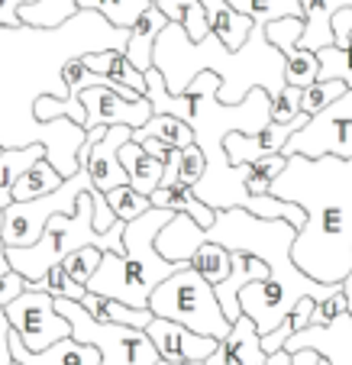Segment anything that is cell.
Returning <instances> with one entry per match:
<instances>
[{"label":"cell","mask_w":352,"mask_h":365,"mask_svg":"<svg viewBox=\"0 0 352 365\" xmlns=\"http://www.w3.org/2000/svg\"><path fill=\"white\" fill-rule=\"evenodd\" d=\"M346 81H314L307 84L304 91H301V113H307V117H317L320 110H326L330 103H336L339 97L346 94Z\"/></svg>","instance_id":"obj_38"},{"label":"cell","mask_w":352,"mask_h":365,"mask_svg":"<svg viewBox=\"0 0 352 365\" xmlns=\"http://www.w3.org/2000/svg\"><path fill=\"white\" fill-rule=\"evenodd\" d=\"M42 291L52 294V297H62V301H78V304H81L84 294H88L81 284H75L68 275H65L62 265H52V269L46 272V278H42Z\"/></svg>","instance_id":"obj_43"},{"label":"cell","mask_w":352,"mask_h":365,"mask_svg":"<svg viewBox=\"0 0 352 365\" xmlns=\"http://www.w3.org/2000/svg\"><path fill=\"white\" fill-rule=\"evenodd\" d=\"M314 349L330 365H352V320L349 314H339L330 327H307V330L288 336L284 352Z\"/></svg>","instance_id":"obj_14"},{"label":"cell","mask_w":352,"mask_h":365,"mask_svg":"<svg viewBox=\"0 0 352 365\" xmlns=\"http://www.w3.org/2000/svg\"><path fill=\"white\" fill-rule=\"evenodd\" d=\"M339 314H346V297L343 291L333 297H326V301H317L311 310V327H330L333 320L339 317Z\"/></svg>","instance_id":"obj_45"},{"label":"cell","mask_w":352,"mask_h":365,"mask_svg":"<svg viewBox=\"0 0 352 365\" xmlns=\"http://www.w3.org/2000/svg\"><path fill=\"white\" fill-rule=\"evenodd\" d=\"M10 265H7V255H4V242H0V275H7Z\"/></svg>","instance_id":"obj_55"},{"label":"cell","mask_w":352,"mask_h":365,"mask_svg":"<svg viewBox=\"0 0 352 365\" xmlns=\"http://www.w3.org/2000/svg\"><path fill=\"white\" fill-rule=\"evenodd\" d=\"M200 7H204V14H207L210 33H214L217 39H220L223 46L229 48V52L242 48V42H246L249 29H252V23H249L246 16L236 14V10L229 7L227 0H200Z\"/></svg>","instance_id":"obj_23"},{"label":"cell","mask_w":352,"mask_h":365,"mask_svg":"<svg viewBox=\"0 0 352 365\" xmlns=\"http://www.w3.org/2000/svg\"><path fill=\"white\" fill-rule=\"evenodd\" d=\"M117 159H120V165H123V172H126V185H130L136 194L149 197V194L159 187L165 162L152 159V155H149L139 143H123L120 145V152H117Z\"/></svg>","instance_id":"obj_20"},{"label":"cell","mask_w":352,"mask_h":365,"mask_svg":"<svg viewBox=\"0 0 352 365\" xmlns=\"http://www.w3.org/2000/svg\"><path fill=\"white\" fill-rule=\"evenodd\" d=\"M175 214L168 210H145L143 217L130 220L123 227V255L104 252L100 255V265L97 272L88 278L84 291L100 297H110L120 301L126 307L143 310L149 304V294L155 291V284H162L168 275H175L185 265L178 262H165L159 252H155V236L165 230V223Z\"/></svg>","instance_id":"obj_4"},{"label":"cell","mask_w":352,"mask_h":365,"mask_svg":"<svg viewBox=\"0 0 352 365\" xmlns=\"http://www.w3.org/2000/svg\"><path fill=\"white\" fill-rule=\"evenodd\" d=\"M0 365H14V359H10V324L4 317V310H0Z\"/></svg>","instance_id":"obj_50"},{"label":"cell","mask_w":352,"mask_h":365,"mask_svg":"<svg viewBox=\"0 0 352 365\" xmlns=\"http://www.w3.org/2000/svg\"><path fill=\"white\" fill-rule=\"evenodd\" d=\"M284 159L288 162L269 185V194L304 210L291 262L320 284H343L352 272V159Z\"/></svg>","instance_id":"obj_2"},{"label":"cell","mask_w":352,"mask_h":365,"mask_svg":"<svg viewBox=\"0 0 352 365\" xmlns=\"http://www.w3.org/2000/svg\"><path fill=\"white\" fill-rule=\"evenodd\" d=\"M330 26H333V46L343 48L346 39H349V33H352V7L349 10H336Z\"/></svg>","instance_id":"obj_48"},{"label":"cell","mask_w":352,"mask_h":365,"mask_svg":"<svg viewBox=\"0 0 352 365\" xmlns=\"http://www.w3.org/2000/svg\"><path fill=\"white\" fill-rule=\"evenodd\" d=\"M281 155H304V159H323V155H336V159H352V88L330 103L326 110L307 120L304 130H297L294 136L284 143Z\"/></svg>","instance_id":"obj_9"},{"label":"cell","mask_w":352,"mask_h":365,"mask_svg":"<svg viewBox=\"0 0 352 365\" xmlns=\"http://www.w3.org/2000/svg\"><path fill=\"white\" fill-rule=\"evenodd\" d=\"M197 365H204V362H197Z\"/></svg>","instance_id":"obj_60"},{"label":"cell","mask_w":352,"mask_h":365,"mask_svg":"<svg viewBox=\"0 0 352 365\" xmlns=\"http://www.w3.org/2000/svg\"><path fill=\"white\" fill-rule=\"evenodd\" d=\"M317 71H320L317 52H307V48H291V52H284V84L304 91L307 84L317 81Z\"/></svg>","instance_id":"obj_36"},{"label":"cell","mask_w":352,"mask_h":365,"mask_svg":"<svg viewBox=\"0 0 352 365\" xmlns=\"http://www.w3.org/2000/svg\"><path fill=\"white\" fill-rule=\"evenodd\" d=\"M145 336H149L152 349L159 352V359H165V362H181V365L207 362L217 349V339L197 336V333H191L187 327L172 324V320H159V317L149 320Z\"/></svg>","instance_id":"obj_12"},{"label":"cell","mask_w":352,"mask_h":365,"mask_svg":"<svg viewBox=\"0 0 352 365\" xmlns=\"http://www.w3.org/2000/svg\"><path fill=\"white\" fill-rule=\"evenodd\" d=\"M84 68L94 71V75L107 78L113 84H123V88L136 91L139 97H145V75H139L136 68L130 65L123 48H107V52H90V56L81 58Z\"/></svg>","instance_id":"obj_22"},{"label":"cell","mask_w":352,"mask_h":365,"mask_svg":"<svg viewBox=\"0 0 352 365\" xmlns=\"http://www.w3.org/2000/svg\"><path fill=\"white\" fill-rule=\"evenodd\" d=\"M0 227H4V210H0Z\"/></svg>","instance_id":"obj_58"},{"label":"cell","mask_w":352,"mask_h":365,"mask_svg":"<svg viewBox=\"0 0 352 365\" xmlns=\"http://www.w3.org/2000/svg\"><path fill=\"white\" fill-rule=\"evenodd\" d=\"M78 14L75 0H36V4H23L16 10L20 26H33V29H56L62 23H68Z\"/></svg>","instance_id":"obj_28"},{"label":"cell","mask_w":352,"mask_h":365,"mask_svg":"<svg viewBox=\"0 0 352 365\" xmlns=\"http://www.w3.org/2000/svg\"><path fill=\"white\" fill-rule=\"evenodd\" d=\"M291 362V352H275V356H269V362H265V365H288Z\"/></svg>","instance_id":"obj_54"},{"label":"cell","mask_w":352,"mask_h":365,"mask_svg":"<svg viewBox=\"0 0 352 365\" xmlns=\"http://www.w3.org/2000/svg\"><path fill=\"white\" fill-rule=\"evenodd\" d=\"M84 107V123L81 130L90 133V130H107V126H126V130H139L145 120L152 117V107L149 101H123L120 94H113L110 88H84L78 94Z\"/></svg>","instance_id":"obj_11"},{"label":"cell","mask_w":352,"mask_h":365,"mask_svg":"<svg viewBox=\"0 0 352 365\" xmlns=\"http://www.w3.org/2000/svg\"><path fill=\"white\" fill-rule=\"evenodd\" d=\"M10 359H14V365H100V356H97L94 346L75 343L71 336L58 339L42 352H29L14 336V330H10Z\"/></svg>","instance_id":"obj_17"},{"label":"cell","mask_w":352,"mask_h":365,"mask_svg":"<svg viewBox=\"0 0 352 365\" xmlns=\"http://www.w3.org/2000/svg\"><path fill=\"white\" fill-rule=\"evenodd\" d=\"M259 330L256 324L249 317H236L233 327H229V333L217 343L214 356L207 359L204 365H265L269 362V356L262 352V343H259Z\"/></svg>","instance_id":"obj_15"},{"label":"cell","mask_w":352,"mask_h":365,"mask_svg":"<svg viewBox=\"0 0 352 365\" xmlns=\"http://www.w3.org/2000/svg\"><path fill=\"white\" fill-rule=\"evenodd\" d=\"M126 36L130 29L110 26L90 10H78L56 29L0 26V149H23L39 143L48 165L62 178H71L78 172V149L88 133L65 117L39 123L33 107L39 97L68 101L62 65L90 52L126 48Z\"/></svg>","instance_id":"obj_1"},{"label":"cell","mask_w":352,"mask_h":365,"mask_svg":"<svg viewBox=\"0 0 352 365\" xmlns=\"http://www.w3.org/2000/svg\"><path fill=\"white\" fill-rule=\"evenodd\" d=\"M149 4H155V0H149Z\"/></svg>","instance_id":"obj_59"},{"label":"cell","mask_w":352,"mask_h":365,"mask_svg":"<svg viewBox=\"0 0 352 365\" xmlns=\"http://www.w3.org/2000/svg\"><path fill=\"white\" fill-rule=\"evenodd\" d=\"M343 297H346V314H349V320H352V272L343 278Z\"/></svg>","instance_id":"obj_53"},{"label":"cell","mask_w":352,"mask_h":365,"mask_svg":"<svg viewBox=\"0 0 352 365\" xmlns=\"http://www.w3.org/2000/svg\"><path fill=\"white\" fill-rule=\"evenodd\" d=\"M81 307L88 310V317L97 320V324H117V327H133V330H145L149 320H152L149 307L136 310V307H126V304H120V301H110V297L90 294V291L84 294Z\"/></svg>","instance_id":"obj_24"},{"label":"cell","mask_w":352,"mask_h":365,"mask_svg":"<svg viewBox=\"0 0 352 365\" xmlns=\"http://www.w3.org/2000/svg\"><path fill=\"white\" fill-rule=\"evenodd\" d=\"M265 39H269L271 48H278V52H291V48H297V42H301V33H304V20L301 16H284V20H275V23H265L262 26Z\"/></svg>","instance_id":"obj_40"},{"label":"cell","mask_w":352,"mask_h":365,"mask_svg":"<svg viewBox=\"0 0 352 365\" xmlns=\"http://www.w3.org/2000/svg\"><path fill=\"white\" fill-rule=\"evenodd\" d=\"M242 210L252 214V217H259V220H284L294 230L304 227V210L294 207V204H288V200H281V197H271V194H265V197H246Z\"/></svg>","instance_id":"obj_34"},{"label":"cell","mask_w":352,"mask_h":365,"mask_svg":"<svg viewBox=\"0 0 352 365\" xmlns=\"http://www.w3.org/2000/svg\"><path fill=\"white\" fill-rule=\"evenodd\" d=\"M104 200H107V207H110L113 220H120V223H130V220H136V217H143L145 210H152L149 197L136 194L130 185H120V187H113V191H107Z\"/></svg>","instance_id":"obj_37"},{"label":"cell","mask_w":352,"mask_h":365,"mask_svg":"<svg viewBox=\"0 0 352 365\" xmlns=\"http://www.w3.org/2000/svg\"><path fill=\"white\" fill-rule=\"evenodd\" d=\"M307 113H297L291 123H269L265 130L252 133V136H242V133H229L223 139V152H227L229 165H252V162L265 159V155H281L284 143L294 136L297 130L307 126Z\"/></svg>","instance_id":"obj_13"},{"label":"cell","mask_w":352,"mask_h":365,"mask_svg":"<svg viewBox=\"0 0 352 365\" xmlns=\"http://www.w3.org/2000/svg\"><path fill=\"white\" fill-rule=\"evenodd\" d=\"M39 159H46V149L39 143L23 145V149H4L0 152V210H7L14 204V185L20 181V175L26 168H33Z\"/></svg>","instance_id":"obj_25"},{"label":"cell","mask_w":352,"mask_h":365,"mask_svg":"<svg viewBox=\"0 0 352 365\" xmlns=\"http://www.w3.org/2000/svg\"><path fill=\"white\" fill-rule=\"evenodd\" d=\"M143 139H159L168 149H187V145H194L191 126L178 117H165V113H152L139 130L130 133V143H143Z\"/></svg>","instance_id":"obj_26"},{"label":"cell","mask_w":352,"mask_h":365,"mask_svg":"<svg viewBox=\"0 0 352 365\" xmlns=\"http://www.w3.org/2000/svg\"><path fill=\"white\" fill-rule=\"evenodd\" d=\"M139 145H143V149L149 152L152 159H159V162H168V155H172V152H178V149H168V145L159 143V139H143Z\"/></svg>","instance_id":"obj_51"},{"label":"cell","mask_w":352,"mask_h":365,"mask_svg":"<svg viewBox=\"0 0 352 365\" xmlns=\"http://www.w3.org/2000/svg\"><path fill=\"white\" fill-rule=\"evenodd\" d=\"M227 4L239 16H246L252 26H265V23L284 20V16H301L304 20L301 0H227Z\"/></svg>","instance_id":"obj_29"},{"label":"cell","mask_w":352,"mask_h":365,"mask_svg":"<svg viewBox=\"0 0 352 365\" xmlns=\"http://www.w3.org/2000/svg\"><path fill=\"white\" fill-rule=\"evenodd\" d=\"M0 152H4V149H0Z\"/></svg>","instance_id":"obj_61"},{"label":"cell","mask_w":352,"mask_h":365,"mask_svg":"<svg viewBox=\"0 0 352 365\" xmlns=\"http://www.w3.org/2000/svg\"><path fill=\"white\" fill-rule=\"evenodd\" d=\"M352 0H301V10H304V33L297 48H307V52H320V48L333 46V14L336 10H349Z\"/></svg>","instance_id":"obj_19"},{"label":"cell","mask_w":352,"mask_h":365,"mask_svg":"<svg viewBox=\"0 0 352 365\" xmlns=\"http://www.w3.org/2000/svg\"><path fill=\"white\" fill-rule=\"evenodd\" d=\"M301 113V88L284 84L275 97H269V123H291Z\"/></svg>","instance_id":"obj_42"},{"label":"cell","mask_w":352,"mask_h":365,"mask_svg":"<svg viewBox=\"0 0 352 365\" xmlns=\"http://www.w3.org/2000/svg\"><path fill=\"white\" fill-rule=\"evenodd\" d=\"M187 269L191 272H197L200 278L207 284H220L223 278L229 275V252L223 246H214V242H204V246H197L191 252V259H187Z\"/></svg>","instance_id":"obj_33"},{"label":"cell","mask_w":352,"mask_h":365,"mask_svg":"<svg viewBox=\"0 0 352 365\" xmlns=\"http://www.w3.org/2000/svg\"><path fill=\"white\" fill-rule=\"evenodd\" d=\"M284 155H265V159L246 165V194L249 197H265L269 194V185L281 175L284 168Z\"/></svg>","instance_id":"obj_39"},{"label":"cell","mask_w":352,"mask_h":365,"mask_svg":"<svg viewBox=\"0 0 352 365\" xmlns=\"http://www.w3.org/2000/svg\"><path fill=\"white\" fill-rule=\"evenodd\" d=\"M90 191V175L84 168H78L71 178H65L62 185L56 187L46 197L26 200V204H10L4 210V227H0V242L7 249H23L33 246L42 236L46 223L58 214H71L78 207V197Z\"/></svg>","instance_id":"obj_8"},{"label":"cell","mask_w":352,"mask_h":365,"mask_svg":"<svg viewBox=\"0 0 352 365\" xmlns=\"http://www.w3.org/2000/svg\"><path fill=\"white\" fill-rule=\"evenodd\" d=\"M155 7L162 10V16H165L168 23L181 26V33H185L191 42H200L210 33L207 14L200 7V0H155Z\"/></svg>","instance_id":"obj_27"},{"label":"cell","mask_w":352,"mask_h":365,"mask_svg":"<svg viewBox=\"0 0 352 365\" xmlns=\"http://www.w3.org/2000/svg\"><path fill=\"white\" fill-rule=\"evenodd\" d=\"M94 191V187H90ZM90 191L78 197V207L71 214H58L46 223L42 236L33 242V246L23 249H7L4 246V255H7L10 272H16L26 282H42L46 272L52 265H58L65 255L78 252V249H100V252H113L123 255V227L126 223H113L110 233H97L94 230V200H90Z\"/></svg>","instance_id":"obj_5"},{"label":"cell","mask_w":352,"mask_h":365,"mask_svg":"<svg viewBox=\"0 0 352 365\" xmlns=\"http://www.w3.org/2000/svg\"><path fill=\"white\" fill-rule=\"evenodd\" d=\"M291 333H294V327L288 324V320H284L281 327H278V330H271L269 336H262L259 339V343H262V352L265 356H275V352H281L284 349V343H288V336Z\"/></svg>","instance_id":"obj_47"},{"label":"cell","mask_w":352,"mask_h":365,"mask_svg":"<svg viewBox=\"0 0 352 365\" xmlns=\"http://www.w3.org/2000/svg\"><path fill=\"white\" fill-rule=\"evenodd\" d=\"M265 278H269V269H265L262 259H256V255H249V252H229V275L214 288L217 304H220L223 317L229 324L239 317V291L246 284L265 282Z\"/></svg>","instance_id":"obj_16"},{"label":"cell","mask_w":352,"mask_h":365,"mask_svg":"<svg viewBox=\"0 0 352 365\" xmlns=\"http://www.w3.org/2000/svg\"><path fill=\"white\" fill-rule=\"evenodd\" d=\"M62 175L56 172V168L48 165L46 159H39L33 168H26V172L20 175V181L14 185V204H26V200H36V197H46V194H52L58 185H62Z\"/></svg>","instance_id":"obj_30"},{"label":"cell","mask_w":352,"mask_h":365,"mask_svg":"<svg viewBox=\"0 0 352 365\" xmlns=\"http://www.w3.org/2000/svg\"><path fill=\"white\" fill-rule=\"evenodd\" d=\"M75 7L104 16L117 29H130L139 20V14L149 7V0H75Z\"/></svg>","instance_id":"obj_32"},{"label":"cell","mask_w":352,"mask_h":365,"mask_svg":"<svg viewBox=\"0 0 352 365\" xmlns=\"http://www.w3.org/2000/svg\"><path fill=\"white\" fill-rule=\"evenodd\" d=\"M23 291H26V278H20L16 272H7V275H0V310L7 307L10 301H16Z\"/></svg>","instance_id":"obj_46"},{"label":"cell","mask_w":352,"mask_h":365,"mask_svg":"<svg viewBox=\"0 0 352 365\" xmlns=\"http://www.w3.org/2000/svg\"><path fill=\"white\" fill-rule=\"evenodd\" d=\"M4 317H7L14 336L23 343V349L29 352H42L52 343L71 336L65 317H58L56 310V297L46 294V291H23L16 301H10L4 307Z\"/></svg>","instance_id":"obj_10"},{"label":"cell","mask_w":352,"mask_h":365,"mask_svg":"<svg viewBox=\"0 0 352 365\" xmlns=\"http://www.w3.org/2000/svg\"><path fill=\"white\" fill-rule=\"evenodd\" d=\"M155 365H181V362H165V359H159V362H155Z\"/></svg>","instance_id":"obj_56"},{"label":"cell","mask_w":352,"mask_h":365,"mask_svg":"<svg viewBox=\"0 0 352 365\" xmlns=\"http://www.w3.org/2000/svg\"><path fill=\"white\" fill-rule=\"evenodd\" d=\"M152 68L162 75L165 91L175 97L185 94L197 75L210 71L220 81L217 101L229 107L256 88L269 97L284 88V56L269 46L262 26H252L242 48L229 52L214 33H207L200 42H191L181 33V26L168 23L152 46Z\"/></svg>","instance_id":"obj_3"},{"label":"cell","mask_w":352,"mask_h":365,"mask_svg":"<svg viewBox=\"0 0 352 365\" xmlns=\"http://www.w3.org/2000/svg\"><path fill=\"white\" fill-rule=\"evenodd\" d=\"M100 255H104V252H100V249L88 246V249H78V252L65 255V259H62V262H58V265H62V269H65V275H68L71 282H75V284H81V288H84V284H88V278L94 275V272H97V265H100Z\"/></svg>","instance_id":"obj_41"},{"label":"cell","mask_w":352,"mask_h":365,"mask_svg":"<svg viewBox=\"0 0 352 365\" xmlns=\"http://www.w3.org/2000/svg\"><path fill=\"white\" fill-rule=\"evenodd\" d=\"M149 204H152L155 210H168V214L191 217V220L197 223L200 230H207L210 223H214V217H217V210H210L207 204H200V200L191 194V187L178 185V181H175V185L155 187V191L149 194Z\"/></svg>","instance_id":"obj_21"},{"label":"cell","mask_w":352,"mask_h":365,"mask_svg":"<svg viewBox=\"0 0 352 365\" xmlns=\"http://www.w3.org/2000/svg\"><path fill=\"white\" fill-rule=\"evenodd\" d=\"M320 356L314 349H301V352H291V362L288 365H317Z\"/></svg>","instance_id":"obj_52"},{"label":"cell","mask_w":352,"mask_h":365,"mask_svg":"<svg viewBox=\"0 0 352 365\" xmlns=\"http://www.w3.org/2000/svg\"><path fill=\"white\" fill-rule=\"evenodd\" d=\"M23 4H36V0H0V26H4V29H16V26H20L16 10H20Z\"/></svg>","instance_id":"obj_49"},{"label":"cell","mask_w":352,"mask_h":365,"mask_svg":"<svg viewBox=\"0 0 352 365\" xmlns=\"http://www.w3.org/2000/svg\"><path fill=\"white\" fill-rule=\"evenodd\" d=\"M149 314L159 320H172V324L187 327L197 336H210L220 343L229 333V320L223 317L220 304H217L214 284H207L197 272L178 269L175 275H168L162 284H155V291L149 294Z\"/></svg>","instance_id":"obj_6"},{"label":"cell","mask_w":352,"mask_h":365,"mask_svg":"<svg viewBox=\"0 0 352 365\" xmlns=\"http://www.w3.org/2000/svg\"><path fill=\"white\" fill-rule=\"evenodd\" d=\"M58 317H65L71 330V339L84 346H94L100 365H155L159 352L152 349L145 330H133V327L117 324H97L88 317V310L78 301H62L56 297Z\"/></svg>","instance_id":"obj_7"},{"label":"cell","mask_w":352,"mask_h":365,"mask_svg":"<svg viewBox=\"0 0 352 365\" xmlns=\"http://www.w3.org/2000/svg\"><path fill=\"white\" fill-rule=\"evenodd\" d=\"M317 62H320L317 81H333L336 78V81H346V88H352V33L343 48H336V46L320 48Z\"/></svg>","instance_id":"obj_35"},{"label":"cell","mask_w":352,"mask_h":365,"mask_svg":"<svg viewBox=\"0 0 352 365\" xmlns=\"http://www.w3.org/2000/svg\"><path fill=\"white\" fill-rule=\"evenodd\" d=\"M204 175V155H200L197 145H187V149L178 152V185L194 187Z\"/></svg>","instance_id":"obj_44"},{"label":"cell","mask_w":352,"mask_h":365,"mask_svg":"<svg viewBox=\"0 0 352 365\" xmlns=\"http://www.w3.org/2000/svg\"><path fill=\"white\" fill-rule=\"evenodd\" d=\"M145 101H149V107H152V113H165V117H178V120H191V97L181 94H168L165 91V81H162V75L155 68L145 71Z\"/></svg>","instance_id":"obj_31"},{"label":"cell","mask_w":352,"mask_h":365,"mask_svg":"<svg viewBox=\"0 0 352 365\" xmlns=\"http://www.w3.org/2000/svg\"><path fill=\"white\" fill-rule=\"evenodd\" d=\"M168 26V20L162 16V10L155 7V4H149V7L139 14V20L130 26V36H126V58H130V65L139 71V75H145V71L152 68V46L155 39H159V33Z\"/></svg>","instance_id":"obj_18"},{"label":"cell","mask_w":352,"mask_h":365,"mask_svg":"<svg viewBox=\"0 0 352 365\" xmlns=\"http://www.w3.org/2000/svg\"><path fill=\"white\" fill-rule=\"evenodd\" d=\"M317 365H330V362H326V359H320V362H317Z\"/></svg>","instance_id":"obj_57"}]
</instances>
